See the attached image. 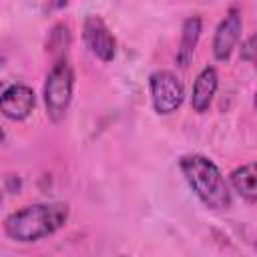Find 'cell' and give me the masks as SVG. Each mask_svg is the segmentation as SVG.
I'll return each mask as SVG.
<instances>
[{
    "label": "cell",
    "instance_id": "6",
    "mask_svg": "<svg viewBox=\"0 0 257 257\" xmlns=\"http://www.w3.org/2000/svg\"><path fill=\"white\" fill-rule=\"evenodd\" d=\"M241 14L237 8H231L227 12V16L219 22L217 30H215V38H213V54L217 60H227L233 52V48L239 42L241 36Z\"/></svg>",
    "mask_w": 257,
    "mask_h": 257
},
{
    "label": "cell",
    "instance_id": "8",
    "mask_svg": "<svg viewBox=\"0 0 257 257\" xmlns=\"http://www.w3.org/2000/svg\"><path fill=\"white\" fill-rule=\"evenodd\" d=\"M217 84H219V76L217 70L213 66H205L195 84H193V94H191V106L195 112H205L217 92Z\"/></svg>",
    "mask_w": 257,
    "mask_h": 257
},
{
    "label": "cell",
    "instance_id": "4",
    "mask_svg": "<svg viewBox=\"0 0 257 257\" xmlns=\"http://www.w3.org/2000/svg\"><path fill=\"white\" fill-rule=\"evenodd\" d=\"M151 98L153 106L159 114H171L175 112L185 96L183 82L169 70H157L151 74Z\"/></svg>",
    "mask_w": 257,
    "mask_h": 257
},
{
    "label": "cell",
    "instance_id": "5",
    "mask_svg": "<svg viewBox=\"0 0 257 257\" xmlns=\"http://www.w3.org/2000/svg\"><path fill=\"white\" fill-rule=\"evenodd\" d=\"M84 42L90 48V52L94 56H98L102 62H110L114 58L116 52V40L110 34V30L106 28V24L102 22V18L98 16H88L84 20Z\"/></svg>",
    "mask_w": 257,
    "mask_h": 257
},
{
    "label": "cell",
    "instance_id": "1",
    "mask_svg": "<svg viewBox=\"0 0 257 257\" xmlns=\"http://www.w3.org/2000/svg\"><path fill=\"white\" fill-rule=\"evenodd\" d=\"M68 219L66 203H36L12 213L4 221L6 235L20 241L32 243L58 231Z\"/></svg>",
    "mask_w": 257,
    "mask_h": 257
},
{
    "label": "cell",
    "instance_id": "2",
    "mask_svg": "<svg viewBox=\"0 0 257 257\" xmlns=\"http://www.w3.org/2000/svg\"><path fill=\"white\" fill-rule=\"evenodd\" d=\"M181 171L193 189V193L201 199L207 209L223 211L231 207V193L229 187L219 171V167L203 157V155H185L181 161Z\"/></svg>",
    "mask_w": 257,
    "mask_h": 257
},
{
    "label": "cell",
    "instance_id": "7",
    "mask_svg": "<svg viewBox=\"0 0 257 257\" xmlns=\"http://www.w3.org/2000/svg\"><path fill=\"white\" fill-rule=\"evenodd\" d=\"M34 104H36L34 90L30 86H26V84H12V86H8L2 92V98H0V108H2L4 116L12 118V120L26 118L32 112Z\"/></svg>",
    "mask_w": 257,
    "mask_h": 257
},
{
    "label": "cell",
    "instance_id": "12",
    "mask_svg": "<svg viewBox=\"0 0 257 257\" xmlns=\"http://www.w3.org/2000/svg\"><path fill=\"white\" fill-rule=\"evenodd\" d=\"M255 108H257V94H255Z\"/></svg>",
    "mask_w": 257,
    "mask_h": 257
},
{
    "label": "cell",
    "instance_id": "10",
    "mask_svg": "<svg viewBox=\"0 0 257 257\" xmlns=\"http://www.w3.org/2000/svg\"><path fill=\"white\" fill-rule=\"evenodd\" d=\"M233 189L249 203L257 201V163L243 165L231 173Z\"/></svg>",
    "mask_w": 257,
    "mask_h": 257
},
{
    "label": "cell",
    "instance_id": "11",
    "mask_svg": "<svg viewBox=\"0 0 257 257\" xmlns=\"http://www.w3.org/2000/svg\"><path fill=\"white\" fill-rule=\"evenodd\" d=\"M241 58L251 62L257 68V34H253L251 38H247L241 46Z\"/></svg>",
    "mask_w": 257,
    "mask_h": 257
},
{
    "label": "cell",
    "instance_id": "9",
    "mask_svg": "<svg viewBox=\"0 0 257 257\" xmlns=\"http://www.w3.org/2000/svg\"><path fill=\"white\" fill-rule=\"evenodd\" d=\"M201 36V18L199 16H191L185 20L183 24V32H181V44L177 50V64L179 66H187L193 58V50L199 42Z\"/></svg>",
    "mask_w": 257,
    "mask_h": 257
},
{
    "label": "cell",
    "instance_id": "3",
    "mask_svg": "<svg viewBox=\"0 0 257 257\" xmlns=\"http://www.w3.org/2000/svg\"><path fill=\"white\" fill-rule=\"evenodd\" d=\"M72 86H74V72L70 62L66 58L56 60L44 82V104L48 116L54 122H58L68 110L72 98Z\"/></svg>",
    "mask_w": 257,
    "mask_h": 257
}]
</instances>
